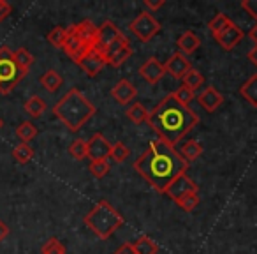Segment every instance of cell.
I'll use <instances>...</instances> for the list:
<instances>
[{
  "instance_id": "1",
  "label": "cell",
  "mask_w": 257,
  "mask_h": 254,
  "mask_svg": "<svg viewBox=\"0 0 257 254\" xmlns=\"http://www.w3.org/2000/svg\"><path fill=\"white\" fill-rule=\"evenodd\" d=\"M134 170L159 193H166L168 186L189 170L180 152L162 140H154L134 162Z\"/></svg>"
},
{
  "instance_id": "2",
  "label": "cell",
  "mask_w": 257,
  "mask_h": 254,
  "mask_svg": "<svg viewBox=\"0 0 257 254\" xmlns=\"http://www.w3.org/2000/svg\"><path fill=\"white\" fill-rule=\"evenodd\" d=\"M147 124L159 140L176 148V143L199 124V117L192 108L180 104L173 94H169L154 110L148 111Z\"/></svg>"
},
{
  "instance_id": "3",
  "label": "cell",
  "mask_w": 257,
  "mask_h": 254,
  "mask_svg": "<svg viewBox=\"0 0 257 254\" xmlns=\"http://www.w3.org/2000/svg\"><path fill=\"white\" fill-rule=\"evenodd\" d=\"M53 113L71 133H76L97 113V108L79 89H71L57 104Z\"/></svg>"
},
{
  "instance_id": "4",
  "label": "cell",
  "mask_w": 257,
  "mask_h": 254,
  "mask_svg": "<svg viewBox=\"0 0 257 254\" xmlns=\"http://www.w3.org/2000/svg\"><path fill=\"white\" fill-rule=\"evenodd\" d=\"M85 226L93 231V235L100 240H107L118 228H121L125 222L123 215L113 207L107 200H100L90 208L85 215Z\"/></svg>"
},
{
  "instance_id": "5",
  "label": "cell",
  "mask_w": 257,
  "mask_h": 254,
  "mask_svg": "<svg viewBox=\"0 0 257 254\" xmlns=\"http://www.w3.org/2000/svg\"><path fill=\"white\" fill-rule=\"evenodd\" d=\"M25 76L27 72L16 65L15 51H11L8 46H0V94L8 96Z\"/></svg>"
},
{
  "instance_id": "6",
  "label": "cell",
  "mask_w": 257,
  "mask_h": 254,
  "mask_svg": "<svg viewBox=\"0 0 257 254\" xmlns=\"http://www.w3.org/2000/svg\"><path fill=\"white\" fill-rule=\"evenodd\" d=\"M128 29H131V32L140 41L148 43V41H152L161 32V23L152 16V13L143 11V13H140L133 22L128 23Z\"/></svg>"
},
{
  "instance_id": "7",
  "label": "cell",
  "mask_w": 257,
  "mask_h": 254,
  "mask_svg": "<svg viewBox=\"0 0 257 254\" xmlns=\"http://www.w3.org/2000/svg\"><path fill=\"white\" fill-rule=\"evenodd\" d=\"M104 58H106L107 65H113V67H120L123 65L128 58L133 57V48L128 44V39L125 36H121L120 39H116L113 44L106 48L102 51Z\"/></svg>"
},
{
  "instance_id": "8",
  "label": "cell",
  "mask_w": 257,
  "mask_h": 254,
  "mask_svg": "<svg viewBox=\"0 0 257 254\" xmlns=\"http://www.w3.org/2000/svg\"><path fill=\"white\" fill-rule=\"evenodd\" d=\"M92 48L93 46L83 43V41L79 39L78 36H76L72 25L69 27V29H67V37H65V43H64V46H62V50L65 51V55H67V57L71 58L72 62H76V64H78V62L81 60V58L85 57V55L88 53Z\"/></svg>"
},
{
  "instance_id": "9",
  "label": "cell",
  "mask_w": 257,
  "mask_h": 254,
  "mask_svg": "<svg viewBox=\"0 0 257 254\" xmlns=\"http://www.w3.org/2000/svg\"><path fill=\"white\" fill-rule=\"evenodd\" d=\"M190 193H197V184L194 182L187 173H183V175L176 177V179L169 184L164 194H168V196L176 203L180 198L187 196V194H190Z\"/></svg>"
},
{
  "instance_id": "10",
  "label": "cell",
  "mask_w": 257,
  "mask_h": 254,
  "mask_svg": "<svg viewBox=\"0 0 257 254\" xmlns=\"http://www.w3.org/2000/svg\"><path fill=\"white\" fill-rule=\"evenodd\" d=\"M121 36H123V34H121V30L118 29V27L114 25L111 20H107V22H104L102 25L99 27V30H97V39H95L93 48L102 53V51L106 50L109 44H113L114 41L120 39Z\"/></svg>"
},
{
  "instance_id": "11",
  "label": "cell",
  "mask_w": 257,
  "mask_h": 254,
  "mask_svg": "<svg viewBox=\"0 0 257 254\" xmlns=\"http://www.w3.org/2000/svg\"><path fill=\"white\" fill-rule=\"evenodd\" d=\"M164 69L169 76H173L175 79H183L190 71H192V64L189 62V58L183 57V53L175 51L171 57L168 58V62L164 64Z\"/></svg>"
},
{
  "instance_id": "12",
  "label": "cell",
  "mask_w": 257,
  "mask_h": 254,
  "mask_svg": "<svg viewBox=\"0 0 257 254\" xmlns=\"http://www.w3.org/2000/svg\"><path fill=\"white\" fill-rule=\"evenodd\" d=\"M78 65L86 72V76H90V78H95V76L99 74L104 67H106L107 62H106L104 55L100 53L99 50L92 48V50H90L88 53H86L85 57L78 62Z\"/></svg>"
},
{
  "instance_id": "13",
  "label": "cell",
  "mask_w": 257,
  "mask_h": 254,
  "mask_svg": "<svg viewBox=\"0 0 257 254\" xmlns=\"http://www.w3.org/2000/svg\"><path fill=\"white\" fill-rule=\"evenodd\" d=\"M88 143V159L92 161H107V157L111 155V143L104 138V134L95 133Z\"/></svg>"
},
{
  "instance_id": "14",
  "label": "cell",
  "mask_w": 257,
  "mask_h": 254,
  "mask_svg": "<svg viewBox=\"0 0 257 254\" xmlns=\"http://www.w3.org/2000/svg\"><path fill=\"white\" fill-rule=\"evenodd\" d=\"M164 74H166L164 64H161L155 57H150L140 67V76L148 83V85H157Z\"/></svg>"
},
{
  "instance_id": "15",
  "label": "cell",
  "mask_w": 257,
  "mask_h": 254,
  "mask_svg": "<svg viewBox=\"0 0 257 254\" xmlns=\"http://www.w3.org/2000/svg\"><path fill=\"white\" fill-rule=\"evenodd\" d=\"M243 37H245L243 30L239 29L234 22H232L227 29H224L220 34H218V36H215V41H217V43L220 44L224 50L229 51V50H232V48L238 46V44L243 41Z\"/></svg>"
},
{
  "instance_id": "16",
  "label": "cell",
  "mask_w": 257,
  "mask_h": 254,
  "mask_svg": "<svg viewBox=\"0 0 257 254\" xmlns=\"http://www.w3.org/2000/svg\"><path fill=\"white\" fill-rule=\"evenodd\" d=\"M136 96H138V89L125 78L120 79V81L111 89V97H113L118 104H121V106L131 104L133 99H136Z\"/></svg>"
},
{
  "instance_id": "17",
  "label": "cell",
  "mask_w": 257,
  "mask_h": 254,
  "mask_svg": "<svg viewBox=\"0 0 257 254\" xmlns=\"http://www.w3.org/2000/svg\"><path fill=\"white\" fill-rule=\"evenodd\" d=\"M197 101H199V104L208 113H213V111H217V108H220L222 104H224V96H222L215 87H206V89L199 94Z\"/></svg>"
},
{
  "instance_id": "18",
  "label": "cell",
  "mask_w": 257,
  "mask_h": 254,
  "mask_svg": "<svg viewBox=\"0 0 257 254\" xmlns=\"http://www.w3.org/2000/svg\"><path fill=\"white\" fill-rule=\"evenodd\" d=\"M72 29H74L76 36H78L83 43L90 44V46H93V44H95L97 30H99V27H97L93 22H90V20H83V22L72 25Z\"/></svg>"
},
{
  "instance_id": "19",
  "label": "cell",
  "mask_w": 257,
  "mask_h": 254,
  "mask_svg": "<svg viewBox=\"0 0 257 254\" xmlns=\"http://www.w3.org/2000/svg\"><path fill=\"white\" fill-rule=\"evenodd\" d=\"M176 44H178V48L183 51V53L190 55L201 46V39L196 36V32H192V30H187V32H183L182 36L178 37Z\"/></svg>"
},
{
  "instance_id": "20",
  "label": "cell",
  "mask_w": 257,
  "mask_h": 254,
  "mask_svg": "<svg viewBox=\"0 0 257 254\" xmlns=\"http://www.w3.org/2000/svg\"><path fill=\"white\" fill-rule=\"evenodd\" d=\"M201 154H203V147H201L196 140L185 141V143L182 145V148H180V155H182L183 161H185L187 164L197 161V159L201 157Z\"/></svg>"
},
{
  "instance_id": "21",
  "label": "cell",
  "mask_w": 257,
  "mask_h": 254,
  "mask_svg": "<svg viewBox=\"0 0 257 254\" xmlns=\"http://www.w3.org/2000/svg\"><path fill=\"white\" fill-rule=\"evenodd\" d=\"M23 110H25L27 115H30L32 118H41L44 115V111H46V103L43 101V97L32 96L25 101Z\"/></svg>"
},
{
  "instance_id": "22",
  "label": "cell",
  "mask_w": 257,
  "mask_h": 254,
  "mask_svg": "<svg viewBox=\"0 0 257 254\" xmlns=\"http://www.w3.org/2000/svg\"><path fill=\"white\" fill-rule=\"evenodd\" d=\"M239 94L245 101H248L253 108H257V74L250 76L241 87H239Z\"/></svg>"
},
{
  "instance_id": "23",
  "label": "cell",
  "mask_w": 257,
  "mask_h": 254,
  "mask_svg": "<svg viewBox=\"0 0 257 254\" xmlns=\"http://www.w3.org/2000/svg\"><path fill=\"white\" fill-rule=\"evenodd\" d=\"M39 81H41V85L48 90V92H57V90L62 87V83H64V79H62V76L58 74L57 71L50 69V71H46L43 76H41Z\"/></svg>"
},
{
  "instance_id": "24",
  "label": "cell",
  "mask_w": 257,
  "mask_h": 254,
  "mask_svg": "<svg viewBox=\"0 0 257 254\" xmlns=\"http://www.w3.org/2000/svg\"><path fill=\"white\" fill-rule=\"evenodd\" d=\"M231 23H232V20L229 18L227 15H224V13H217V15L210 20V23H208V29H210L211 36L215 37V36H218L224 29H227Z\"/></svg>"
},
{
  "instance_id": "25",
  "label": "cell",
  "mask_w": 257,
  "mask_h": 254,
  "mask_svg": "<svg viewBox=\"0 0 257 254\" xmlns=\"http://www.w3.org/2000/svg\"><path fill=\"white\" fill-rule=\"evenodd\" d=\"M125 113H127V118L133 122V124H143V122H147V118H148L147 108H145L141 103H133L127 108Z\"/></svg>"
},
{
  "instance_id": "26",
  "label": "cell",
  "mask_w": 257,
  "mask_h": 254,
  "mask_svg": "<svg viewBox=\"0 0 257 254\" xmlns=\"http://www.w3.org/2000/svg\"><path fill=\"white\" fill-rule=\"evenodd\" d=\"M136 254H157L159 245L150 238V236H140L136 242L133 243Z\"/></svg>"
},
{
  "instance_id": "27",
  "label": "cell",
  "mask_w": 257,
  "mask_h": 254,
  "mask_svg": "<svg viewBox=\"0 0 257 254\" xmlns=\"http://www.w3.org/2000/svg\"><path fill=\"white\" fill-rule=\"evenodd\" d=\"M16 136L22 140V143H29V141H32L37 136V127L32 122L25 120L16 127Z\"/></svg>"
},
{
  "instance_id": "28",
  "label": "cell",
  "mask_w": 257,
  "mask_h": 254,
  "mask_svg": "<svg viewBox=\"0 0 257 254\" xmlns=\"http://www.w3.org/2000/svg\"><path fill=\"white\" fill-rule=\"evenodd\" d=\"M15 62L22 71H25L27 74H29L30 67H32V64H34V55L30 53L27 48H18V50L15 51Z\"/></svg>"
},
{
  "instance_id": "29",
  "label": "cell",
  "mask_w": 257,
  "mask_h": 254,
  "mask_svg": "<svg viewBox=\"0 0 257 254\" xmlns=\"http://www.w3.org/2000/svg\"><path fill=\"white\" fill-rule=\"evenodd\" d=\"M13 157H15V161L20 162V164H27L29 161H32L34 148L30 147L29 143H18L13 148Z\"/></svg>"
},
{
  "instance_id": "30",
  "label": "cell",
  "mask_w": 257,
  "mask_h": 254,
  "mask_svg": "<svg viewBox=\"0 0 257 254\" xmlns=\"http://www.w3.org/2000/svg\"><path fill=\"white\" fill-rule=\"evenodd\" d=\"M69 154L76 161H83V159L88 157V143H86V140L78 138V140L72 141L71 147H69Z\"/></svg>"
},
{
  "instance_id": "31",
  "label": "cell",
  "mask_w": 257,
  "mask_h": 254,
  "mask_svg": "<svg viewBox=\"0 0 257 254\" xmlns=\"http://www.w3.org/2000/svg\"><path fill=\"white\" fill-rule=\"evenodd\" d=\"M128 155H131V150H128V147L125 143H121V141H116V143L111 145V155H109V157L113 159L114 162L121 164V162L127 161Z\"/></svg>"
},
{
  "instance_id": "32",
  "label": "cell",
  "mask_w": 257,
  "mask_h": 254,
  "mask_svg": "<svg viewBox=\"0 0 257 254\" xmlns=\"http://www.w3.org/2000/svg\"><path fill=\"white\" fill-rule=\"evenodd\" d=\"M173 97H175L180 104H183V106H189V104L196 99V94H194V90L189 89L187 85H182L173 92Z\"/></svg>"
},
{
  "instance_id": "33",
  "label": "cell",
  "mask_w": 257,
  "mask_h": 254,
  "mask_svg": "<svg viewBox=\"0 0 257 254\" xmlns=\"http://www.w3.org/2000/svg\"><path fill=\"white\" fill-rule=\"evenodd\" d=\"M65 37H67V29H64V27H55V29L48 34L46 39L51 46L60 48L62 50V46H64V43H65Z\"/></svg>"
},
{
  "instance_id": "34",
  "label": "cell",
  "mask_w": 257,
  "mask_h": 254,
  "mask_svg": "<svg viewBox=\"0 0 257 254\" xmlns=\"http://www.w3.org/2000/svg\"><path fill=\"white\" fill-rule=\"evenodd\" d=\"M41 254H67V250H65L64 243L53 236V238H50L43 245V249H41Z\"/></svg>"
},
{
  "instance_id": "35",
  "label": "cell",
  "mask_w": 257,
  "mask_h": 254,
  "mask_svg": "<svg viewBox=\"0 0 257 254\" xmlns=\"http://www.w3.org/2000/svg\"><path fill=\"white\" fill-rule=\"evenodd\" d=\"M176 205H178L182 210L192 212V210H196V207L199 205V196H197V193H190V194H187V196L180 198V200L176 201Z\"/></svg>"
},
{
  "instance_id": "36",
  "label": "cell",
  "mask_w": 257,
  "mask_h": 254,
  "mask_svg": "<svg viewBox=\"0 0 257 254\" xmlns=\"http://www.w3.org/2000/svg\"><path fill=\"white\" fill-rule=\"evenodd\" d=\"M183 85H187L189 89H192V90H197L199 87L204 85V76L201 74L199 71L192 69V71H190L189 74L183 78Z\"/></svg>"
},
{
  "instance_id": "37",
  "label": "cell",
  "mask_w": 257,
  "mask_h": 254,
  "mask_svg": "<svg viewBox=\"0 0 257 254\" xmlns=\"http://www.w3.org/2000/svg\"><path fill=\"white\" fill-rule=\"evenodd\" d=\"M111 166L107 161H92L90 162V173H92L93 177H97V179H102V177H106L107 173H109Z\"/></svg>"
},
{
  "instance_id": "38",
  "label": "cell",
  "mask_w": 257,
  "mask_h": 254,
  "mask_svg": "<svg viewBox=\"0 0 257 254\" xmlns=\"http://www.w3.org/2000/svg\"><path fill=\"white\" fill-rule=\"evenodd\" d=\"M241 8L245 9L248 15H252V18L257 20V0H243Z\"/></svg>"
},
{
  "instance_id": "39",
  "label": "cell",
  "mask_w": 257,
  "mask_h": 254,
  "mask_svg": "<svg viewBox=\"0 0 257 254\" xmlns=\"http://www.w3.org/2000/svg\"><path fill=\"white\" fill-rule=\"evenodd\" d=\"M11 13H13L11 4H8L6 0H0V22H4Z\"/></svg>"
},
{
  "instance_id": "40",
  "label": "cell",
  "mask_w": 257,
  "mask_h": 254,
  "mask_svg": "<svg viewBox=\"0 0 257 254\" xmlns=\"http://www.w3.org/2000/svg\"><path fill=\"white\" fill-rule=\"evenodd\" d=\"M166 4V0H145V8L150 9V11H155V9H161L162 6Z\"/></svg>"
},
{
  "instance_id": "41",
  "label": "cell",
  "mask_w": 257,
  "mask_h": 254,
  "mask_svg": "<svg viewBox=\"0 0 257 254\" xmlns=\"http://www.w3.org/2000/svg\"><path fill=\"white\" fill-rule=\"evenodd\" d=\"M113 254H136V250H134L133 243H123V245L120 247V249H116Z\"/></svg>"
},
{
  "instance_id": "42",
  "label": "cell",
  "mask_w": 257,
  "mask_h": 254,
  "mask_svg": "<svg viewBox=\"0 0 257 254\" xmlns=\"http://www.w3.org/2000/svg\"><path fill=\"white\" fill-rule=\"evenodd\" d=\"M9 235V228H8V224H6L2 219H0V242L6 238V236Z\"/></svg>"
},
{
  "instance_id": "43",
  "label": "cell",
  "mask_w": 257,
  "mask_h": 254,
  "mask_svg": "<svg viewBox=\"0 0 257 254\" xmlns=\"http://www.w3.org/2000/svg\"><path fill=\"white\" fill-rule=\"evenodd\" d=\"M248 60L252 62V64H253V65H255V67H257V44H255V46L252 48V50L248 51Z\"/></svg>"
},
{
  "instance_id": "44",
  "label": "cell",
  "mask_w": 257,
  "mask_h": 254,
  "mask_svg": "<svg viewBox=\"0 0 257 254\" xmlns=\"http://www.w3.org/2000/svg\"><path fill=\"white\" fill-rule=\"evenodd\" d=\"M250 39H252L253 43L257 44V23H255V27H253V29L250 30Z\"/></svg>"
},
{
  "instance_id": "45",
  "label": "cell",
  "mask_w": 257,
  "mask_h": 254,
  "mask_svg": "<svg viewBox=\"0 0 257 254\" xmlns=\"http://www.w3.org/2000/svg\"><path fill=\"white\" fill-rule=\"evenodd\" d=\"M2 127H4V120H2V118H0V129H2Z\"/></svg>"
}]
</instances>
